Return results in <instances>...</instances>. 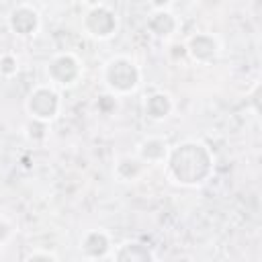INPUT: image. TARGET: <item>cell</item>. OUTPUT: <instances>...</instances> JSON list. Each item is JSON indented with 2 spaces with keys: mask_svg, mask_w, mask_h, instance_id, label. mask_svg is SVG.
Returning <instances> with one entry per match:
<instances>
[{
  "mask_svg": "<svg viewBox=\"0 0 262 262\" xmlns=\"http://www.w3.org/2000/svg\"><path fill=\"white\" fill-rule=\"evenodd\" d=\"M166 164L170 178L182 186H196L213 172V156L207 145L199 141L178 143L174 149H170Z\"/></svg>",
  "mask_w": 262,
  "mask_h": 262,
  "instance_id": "6da1fadb",
  "label": "cell"
},
{
  "mask_svg": "<svg viewBox=\"0 0 262 262\" xmlns=\"http://www.w3.org/2000/svg\"><path fill=\"white\" fill-rule=\"evenodd\" d=\"M139 80H141V72L137 63L125 55H117L104 66V84L115 96L133 92L139 86Z\"/></svg>",
  "mask_w": 262,
  "mask_h": 262,
  "instance_id": "7a4b0ae2",
  "label": "cell"
},
{
  "mask_svg": "<svg viewBox=\"0 0 262 262\" xmlns=\"http://www.w3.org/2000/svg\"><path fill=\"white\" fill-rule=\"evenodd\" d=\"M27 113L33 121L49 123L59 115V94L53 86H37L27 98Z\"/></svg>",
  "mask_w": 262,
  "mask_h": 262,
  "instance_id": "3957f363",
  "label": "cell"
},
{
  "mask_svg": "<svg viewBox=\"0 0 262 262\" xmlns=\"http://www.w3.org/2000/svg\"><path fill=\"white\" fill-rule=\"evenodd\" d=\"M119 18L108 4H94L84 16V29L94 39H111L117 33Z\"/></svg>",
  "mask_w": 262,
  "mask_h": 262,
  "instance_id": "277c9868",
  "label": "cell"
},
{
  "mask_svg": "<svg viewBox=\"0 0 262 262\" xmlns=\"http://www.w3.org/2000/svg\"><path fill=\"white\" fill-rule=\"evenodd\" d=\"M82 76L80 59L74 53H59L47 66V78L55 86H74Z\"/></svg>",
  "mask_w": 262,
  "mask_h": 262,
  "instance_id": "5b68a950",
  "label": "cell"
},
{
  "mask_svg": "<svg viewBox=\"0 0 262 262\" xmlns=\"http://www.w3.org/2000/svg\"><path fill=\"white\" fill-rule=\"evenodd\" d=\"M8 27L18 37L35 35L37 29H39V12H37V8H33L31 4H18L8 16Z\"/></svg>",
  "mask_w": 262,
  "mask_h": 262,
  "instance_id": "8992f818",
  "label": "cell"
},
{
  "mask_svg": "<svg viewBox=\"0 0 262 262\" xmlns=\"http://www.w3.org/2000/svg\"><path fill=\"white\" fill-rule=\"evenodd\" d=\"M190 57L194 61H201V63H209L217 57L219 53V41L213 37V35H207V33H199L194 37H190L188 45H186Z\"/></svg>",
  "mask_w": 262,
  "mask_h": 262,
  "instance_id": "52a82bcc",
  "label": "cell"
},
{
  "mask_svg": "<svg viewBox=\"0 0 262 262\" xmlns=\"http://www.w3.org/2000/svg\"><path fill=\"white\" fill-rule=\"evenodd\" d=\"M80 252L90 260H100L111 252V239L100 229L88 231L80 242Z\"/></svg>",
  "mask_w": 262,
  "mask_h": 262,
  "instance_id": "ba28073f",
  "label": "cell"
},
{
  "mask_svg": "<svg viewBox=\"0 0 262 262\" xmlns=\"http://www.w3.org/2000/svg\"><path fill=\"white\" fill-rule=\"evenodd\" d=\"M170 154V147L166 143V139L162 137H147L143 139L139 145H137V158L145 164H160V162H166Z\"/></svg>",
  "mask_w": 262,
  "mask_h": 262,
  "instance_id": "9c48e42d",
  "label": "cell"
},
{
  "mask_svg": "<svg viewBox=\"0 0 262 262\" xmlns=\"http://www.w3.org/2000/svg\"><path fill=\"white\" fill-rule=\"evenodd\" d=\"M172 108H174V102L168 92H154L143 102L145 117L151 121H164L166 117H170Z\"/></svg>",
  "mask_w": 262,
  "mask_h": 262,
  "instance_id": "30bf717a",
  "label": "cell"
},
{
  "mask_svg": "<svg viewBox=\"0 0 262 262\" xmlns=\"http://www.w3.org/2000/svg\"><path fill=\"white\" fill-rule=\"evenodd\" d=\"M113 262H156V260L147 246L139 242H125L115 250Z\"/></svg>",
  "mask_w": 262,
  "mask_h": 262,
  "instance_id": "8fae6325",
  "label": "cell"
},
{
  "mask_svg": "<svg viewBox=\"0 0 262 262\" xmlns=\"http://www.w3.org/2000/svg\"><path fill=\"white\" fill-rule=\"evenodd\" d=\"M143 172V162L139 158H131V156H125L117 162L115 166V176L121 180V182H129V180H135L139 174Z\"/></svg>",
  "mask_w": 262,
  "mask_h": 262,
  "instance_id": "7c38bea8",
  "label": "cell"
},
{
  "mask_svg": "<svg viewBox=\"0 0 262 262\" xmlns=\"http://www.w3.org/2000/svg\"><path fill=\"white\" fill-rule=\"evenodd\" d=\"M18 72V59L12 53L0 55V74L2 76H14Z\"/></svg>",
  "mask_w": 262,
  "mask_h": 262,
  "instance_id": "4fadbf2b",
  "label": "cell"
},
{
  "mask_svg": "<svg viewBox=\"0 0 262 262\" xmlns=\"http://www.w3.org/2000/svg\"><path fill=\"white\" fill-rule=\"evenodd\" d=\"M25 262H57V258H55L53 254H49V252L37 250V252H33V254H29Z\"/></svg>",
  "mask_w": 262,
  "mask_h": 262,
  "instance_id": "5bb4252c",
  "label": "cell"
}]
</instances>
